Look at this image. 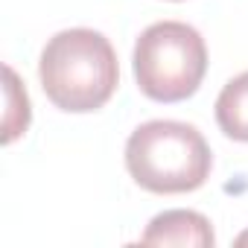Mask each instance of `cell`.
<instances>
[{
  "label": "cell",
  "mask_w": 248,
  "mask_h": 248,
  "mask_svg": "<svg viewBox=\"0 0 248 248\" xmlns=\"http://www.w3.org/2000/svg\"><path fill=\"white\" fill-rule=\"evenodd\" d=\"M30 126V96L21 88L12 67H6V117H3V143H12Z\"/></svg>",
  "instance_id": "obj_6"
},
{
  "label": "cell",
  "mask_w": 248,
  "mask_h": 248,
  "mask_svg": "<svg viewBox=\"0 0 248 248\" xmlns=\"http://www.w3.org/2000/svg\"><path fill=\"white\" fill-rule=\"evenodd\" d=\"M210 167V146L190 123L152 120L138 126L126 143V170L149 193L172 196L199 190Z\"/></svg>",
  "instance_id": "obj_2"
},
{
  "label": "cell",
  "mask_w": 248,
  "mask_h": 248,
  "mask_svg": "<svg viewBox=\"0 0 248 248\" xmlns=\"http://www.w3.org/2000/svg\"><path fill=\"white\" fill-rule=\"evenodd\" d=\"M207 73V47L199 30L181 21H161L143 30L135 44L138 88L155 102L193 96Z\"/></svg>",
  "instance_id": "obj_3"
},
{
  "label": "cell",
  "mask_w": 248,
  "mask_h": 248,
  "mask_svg": "<svg viewBox=\"0 0 248 248\" xmlns=\"http://www.w3.org/2000/svg\"><path fill=\"white\" fill-rule=\"evenodd\" d=\"M38 76L47 99L70 114L102 108L120 82L117 53L102 32L64 30L53 35L41 53Z\"/></svg>",
  "instance_id": "obj_1"
},
{
  "label": "cell",
  "mask_w": 248,
  "mask_h": 248,
  "mask_svg": "<svg viewBox=\"0 0 248 248\" xmlns=\"http://www.w3.org/2000/svg\"><path fill=\"white\" fill-rule=\"evenodd\" d=\"M216 123L231 140L248 143V70L222 88L216 99Z\"/></svg>",
  "instance_id": "obj_5"
},
{
  "label": "cell",
  "mask_w": 248,
  "mask_h": 248,
  "mask_svg": "<svg viewBox=\"0 0 248 248\" xmlns=\"http://www.w3.org/2000/svg\"><path fill=\"white\" fill-rule=\"evenodd\" d=\"M143 245H187L210 248L216 242L210 222L196 210H167L158 213L140 236Z\"/></svg>",
  "instance_id": "obj_4"
},
{
  "label": "cell",
  "mask_w": 248,
  "mask_h": 248,
  "mask_svg": "<svg viewBox=\"0 0 248 248\" xmlns=\"http://www.w3.org/2000/svg\"><path fill=\"white\" fill-rule=\"evenodd\" d=\"M236 242H239V245H248V231H245V233H239V236H236Z\"/></svg>",
  "instance_id": "obj_7"
}]
</instances>
